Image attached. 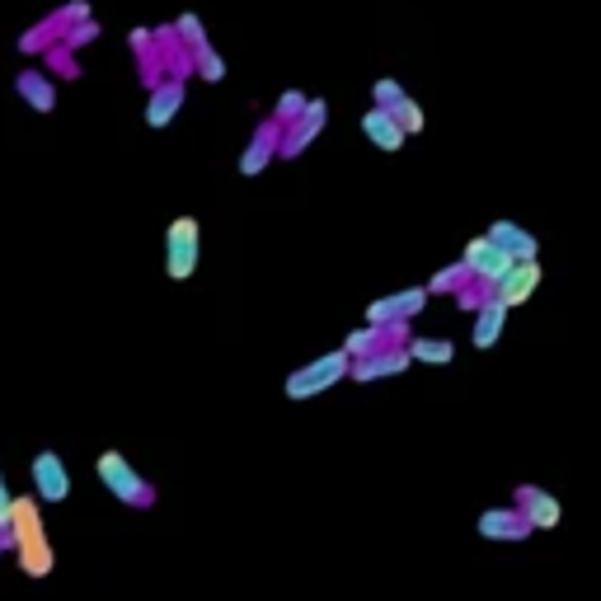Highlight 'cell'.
I'll return each mask as SVG.
<instances>
[{
    "label": "cell",
    "mask_w": 601,
    "mask_h": 601,
    "mask_svg": "<svg viewBox=\"0 0 601 601\" xmlns=\"http://www.w3.org/2000/svg\"><path fill=\"white\" fill-rule=\"evenodd\" d=\"M10 550L19 555V569L29 578H47L57 555L47 545V531H43V517H38V494L33 498H15V526H10Z\"/></svg>",
    "instance_id": "cell-1"
},
{
    "label": "cell",
    "mask_w": 601,
    "mask_h": 601,
    "mask_svg": "<svg viewBox=\"0 0 601 601\" xmlns=\"http://www.w3.org/2000/svg\"><path fill=\"white\" fill-rule=\"evenodd\" d=\"M94 475H99V484H104V489L118 498V503H127V508H155L151 479L141 475V470L127 461L123 451H99V461H94Z\"/></svg>",
    "instance_id": "cell-2"
},
{
    "label": "cell",
    "mask_w": 601,
    "mask_h": 601,
    "mask_svg": "<svg viewBox=\"0 0 601 601\" xmlns=\"http://www.w3.org/2000/svg\"><path fill=\"white\" fill-rule=\"evenodd\" d=\"M348 367H353V353H348V348H334V353H324V357H315V362H306V367H296L282 390H287V400H315L324 390H334L339 381H348Z\"/></svg>",
    "instance_id": "cell-3"
},
{
    "label": "cell",
    "mask_w": 601,
    "mask_h": 601,
    "mask_svg": "<svg viewBox=\"0 0 601 601\" xmlns=\"http://www.w3.org/2000/svg\"><path fill=\"white\" fill-rule=\"evenodd\" d=\"M202 259V226L198 216H174L165 226V278L170 282H188L198 273Z\"/></svg>",
    "instance_id": "cell-4"
},
{
    "label": "cell",
    "mask_w": 601,
    "mask_h": 601,
    "mask_svg": "<svg viewBox=\"0 0 601 601\" xmlns=\"http://www.w3.org/2000/svg\"><path fill=\"white\" fill-rule=\"evenodd\" d=\"M29 479H33L38 503H66V498H71V470H66L62 451H52V447L38 451L29 461Z\"/></svg>",
    "instance_id": "cell-5"
},
{
    "label": "cell",
    "mask_w": 601,
    "mask_h": 601,
    "mask_svg": "<svg viewBox=\"0 0 601 601\" xmlns=\"http://www.w3.org/2000/svg\"><path fill=\"white\" fill-rule=\"evenodd\" d=\"M324 127H329V104H324L320 94H310L306 113L296 118V123L282 127V146H278V160H296L301 151H310V141L320 137Z\"/></svg>",
    "instance_id": "cell-6"
},
{
    "label": "cell",
    "mask_w": 601,
    "mask_h": 601,
    "mask_svg": "<svg viewBox=\"0 0 601 601\" xmlns=\"http://www.w3.org/2000/svg\"><path fill=\"white\" fill-rule=\"evenodd\" d=\"M465 263H470V273H475V282H484V287H494L503 273H508L512 263H517V254H508V249L498 245L494 235L484 231V235H475L470 245H465V254H461Z\"/></svg>",
    "instance_id": "cell-7"
},
{
    "label": "cell",
    "mask_w": 601,
    "mask_h": 601,
    "mask_svg": "<svg viewBox=\"0 0 601 601\" xmlns=\"http://www.w3.org/2000/svg\"><path fill=\"white\" fill-rule=\"evenodd\" d=\"M278 146H282V123L278 118H263L259 127H254V137H249V146H245V155H240V179H259L273 160H278Z\"/></svg>",
    "instance_id": "cell-8"
},
{
    "label": "cell",
    "mask_w": 601,
    "mask_h": 601,
    "mask_svg": "<svg viewBox=\"0 0 601 601\" xmlns=\"http://www.w3.org/2000/svg\"><path fill=\"white\" fill-rule=\"evenodd\" d=\"M540 278H545V263H540V259H517L508 273L494 282V296H498V301H503L508 310H517V306H526V301L536 296Z\"/></svg>",
    "instance_id": "cell-9"
},
{
    "label": "cell",
    "mask_w": 601,
    "mask_h": 601,
    "mask_svg": "<svg viewBox=\"0 0 601 601\" xmlns=\"http://www.w3.org/2000/svg\"><path fill=\"white\" fill-rule=\"evenodd\" d=\"M184 94H188V76H170V71H165V80L151 85V99H146V127H151V132H165V127L179 118Z\"/></svg>",
    "instance_id": "cell-10"
},
{
    "label": "cell",
    "mask_w": 601,
    "mask_h": 601,
    "mask_svg": "<svg viewBox=\"0 0 601 601\" xmlns=\"http://www.w3.org/2000/svg\"><path fill=\"white\" fill-rule=\"evenodd\" d=\"M432 301L428 282L423 287H404V292H390V296H376L367 306V320L371 324H390V320H414V315H423Z\"/></svg>",
    "instance_id": "cell-11"
},
{
    "label": "cell",
    "mask_w": 601,
    "mask_h": 601,
    "mask_svg": "<svg viewBox=\"0 0 601 601\" xmlns=\"http://www.w3.org/2000/svg\"><path fill=\"white\" fill-rule=\"evenodd\" d=\"M414 357H409V343L404 348H376L367 357H353V367H348V381L357 386H371V381H390V376H400Z\"/></svg>",
    "instance_id": "cell-12"
},
{
    "label": "cell",
    "mask_w": 601,
    "mask_h": 601,
    "mask_svg": "<svg viewBox=\"0 0 601 601\" xmlns=\"http://www.w3.org/2000/svg\"><path fill=\"white\" fill-rule=\"evenodd\" d=\"M475 531L484 540H503V545H517V540H526V536H536V526L526 522V512L512 503V508H484L479 512V522H475Z\"/></svg>",
    "instance_id": "cell-13"
},
{
    "label": "cell",
    "mask_w": 601,
    "mask_h": 601,
    "mask_svg": "<svg viewBox=\"0 0 601 601\" xmlns=\"http://www.w3.org/2000/svg\"><path fill=\"white\" fill-rule=\"evenodd\" d=\"M512 503L526 512V522L536 526V531H555V526L564 522V503H559L550 489H540V484H517Z\"/></svg>",
    "instance_id": "cell-14"
},
{
    "label": "cell",
    "mask_w": 601,
    "mask_h": 601,
    "mask_svg": "<svg viewBox=\"0 0 601 601\" xmlns=\"http://www.w3.org/2000/svg\"><path fill=\"white\" fill-rule=\"evenodd\" d=\"M362 137L376 146V151H386V155H395V151H404V141H409V132L400 127V118L390 113V108H381V104H371L367 113H362Z\"/></svg>",
    "instance_id": "cell-15"
},
{
    "label": "cell",
    "mask_w": 601,
    "mask_h": 601,
    "mask_svg": "<svg viewBox=\"0 0 601 601\" xmlns=\"http://www.w3.org/2000/svg\"><path fill=\"white\" fill-rule=\"evenodd\" d=\"M503 324H508V306H503L498 296H489V301L475 310V329H470V343H475L479 353H489V348L503 339Z\"/></svg>",
    "instance_id": "cell-16"
},
{
    "label": "cell",
    "mask_w": 601,
    "mask_h": 601,
    "mask_svg": "<svg viewBox=\"0 0 601 601\" xmlns=\"http://www.w3.org/2000/svg\"><path fill=\"white\" fill-rule=\"evenodd\" d=\"M15 94L33 108V113H52V108H57V85H52L47 71H19V76H15Z\"/></svg>",
    "instance_id": "cell-17"
},
{
    "label": "cell",
    "mask_w": 601,
    "mask_h": 601,
    "mask_svg": "<svg viewBox=\"0 0 601 601\" xmlns=\"http://www.w3.org/2000/svg\"><path fill=\"white\" fill-rule=\"evenodd\" d=\"M489 235H494L498 245L508 249V254H517V259H540V240L526 226H517V221H508V216H498V221H489Z\"/></svg>",
    "instance_id": "cell-18"
},
{
    "label": "cell",
    "mask_w": 601,
    "mask_h": 601,
    "mask_svg": "<svg viewBox=\"0 0 601 601\" xmlns=\"http://www.w3.org/2000/svg\"><path fill=\"white\" fill-rule=\"evenodd\" d=\"M409 357H414V362H423V367H451V362H456V343L451 339H409Z\"/></svg>",
    "instance_id": "cell-19"
},
{
    "label": "cell",
    "mask_w": 601,
    "mask_h": 601,
    "mask_svg": "<svg viewBox=\"0 0 601 601\" xmlns=\"http://www.w3.org/2000/svg\"><path fill=\"white\" fill-rule=\"evenodd\" d=\"M465 282H475V273H470V263H447V268H437L428 278V292L432 296H456L465 287Z\"/></svg>",
    "instance_id": "cell-20"
},
{
    "label": "cell",
    "mask_w": 601,
    "mask_h": 601,
    "mask_svg": "<svg viewBox=\"0 0 601 601\" xmlns=\"http://www.w3.org/2000/svg\"><path fill=\"white\" fill-rule=\"evenodd\" d=\"M193 76H202L207 85H221V80H226V57H221L212 43L193 47Z\"/></svg>",
    "instance_id": "cell-21"
},
{
    "label": "cell",
    "mask_w": 601,
    "mask_h": 601,
    "mask_svg": "<svg viewBox=\"0 0 601 601\" xmlns=\"http://www.w3.org/2000/svg\"><path fill=\"white\" fill-rule=\"evenodd\" d=\"M306 104H310V94H306V90H282V94H278V104H273V118H278V123L287 127V123H296V118L306 113Z\"/></svg>",
    "instance_id": "cell-22"
},
{
    "label": "cell",
    "mask_w": 601,
    "mask_h": 601,
    "mask_svg": "<svg viewBox=\"0 0 601 601\" xmlns=\"http://www.w3.org/2000/svg\"><path fill=\"white\" fill-rule=\"evenodd\" d=\"M343 348H348V353L353 357H367V353H376V348H381V324H362V329H353V334H348V339H343Z\"/></svg>",
    "instance_id": "cell-23"
},
{
    "label": "cell",
    "mask_w": 601,
    "mask_h": 601,
    "mask_svg": "<svg viewBox=\"0 0 601 601\" xmlns=\"http://www.w3.org/2000/svg\"><path fill=\"white\" fill-rule=\"evenodd\" d=\"M390 113L400 118V127H404V132H409V137H418V132L428 127V118H423V104H418L414 94H404V99H400V104H395V108H390Z\"/></svg>",
    "instance_id": "cell-24"
},
{
    "label": "cell",
    "mask_w": 601,
    "mask_h": 601,
    "mask_svg": "<svg viewBox=\"0 0 601 601\" xmlns=\"http://www.w3.org/2000/svg\"><path fill=\"white\" fill-rule=\"evenodd\" d=\"M94 38H99V19H76V24H66L62 29V43L71 47V52H80V47H90Z\"/></svg>",
    "instance_id": "cell-25"
},
{
    "label": "cell",
    "mask_w": 601,
    "mask_h": 601,
    "mask_svg": "<svg viewBox=\"0 0 601 601\" xmlns=\"http://www.w3.org/2000/svg\"><path fill=\"white\" fill-rule=\"evenodd\" d=\"M404 85L400 80H390V76H381V80H371V104H381V108H395L404 99Z\"/></svg>",
    "instance_id": "cell-26"
},
{
    "label": "cell",
    "mask_w": 601,
    "mask_h": 601,
    "mask_svg": "<svg viewBox=\"0 0 601 601\" xmlns=\"http://www.w3.org/2000/svg\"><path fill=\"white\" fill-rule=\"evenodd\" d=\"M10 526H15V494H10L5 470H0V540H5V550H10Z\"/></svg>",
    "instance_id": "cell-27"
},
{
    "label": "cell",
    "mask_w": 601,
    "mask_h": 601,
    "mask_svg": "<svg viewBox=\"0 0 601 601\" xmlns=\"http://www.w3.org/2000/svg\"><path fill=\"white\" fill-rule=\"evenodd\" d=\"M174 33H179L188 47H202V43H207V29H202L198 15H179V19H174Z\"/></svg>",
    "instance_id": "cell-28"
},
{
    "label": "cell",
    "mask_w": 601,
    "mask_h": 601,
    "mask_svg": "<svg viewBox=\"0 0 601 601\" xmlns=\"http://www.w3.org/2000/svg\"><path fill=\"white\" fill-rule=\"evenodd\" d=\"M47 62L57 66V71H62L66 80H76V76H80V66L71 62V47H66V43H62V47H52V52H47Z\"/></svg>",
    "instance_id": "cell-29"
},
{
    "label": "cell",
    "mask_w": 601,
    "mask_h": 601,
    "mask_svg": "<svg viewBox=\"0 0 601 601\" xmlns=\"http://www.w3.org/2000/svg\"><path fill=\"white\" fill-rule=\"evenodd\" d=\"M43 33H47V29H29V33H24V38H19V47H24V52H38V47L47 43Z\"/></svg>",
    "instance_id": "cell-30"
}]
</instances>
